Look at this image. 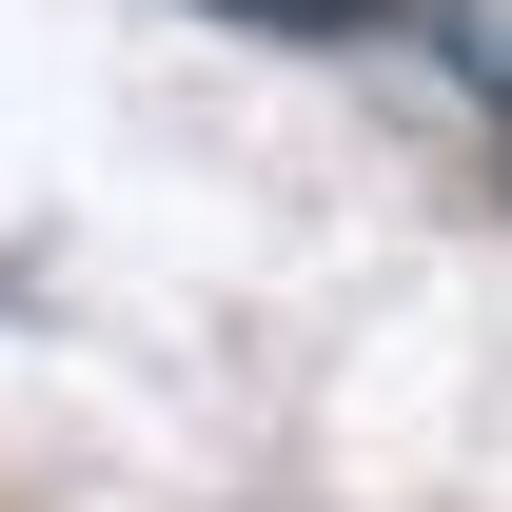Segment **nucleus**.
<instances>
[{
	"label": "nucleus",
	"mask_w": 512,
	"mask_h": 512,
	"mask_svg": "<svg viewBox=\"0 0 512 512\" xmlns=\"http://www.w3.org/2000/svg\"><path fill=\"white\" fill-rule=\"evenodd\" d=\"M493 158H512V99H493Z\"/></svg>",
	"instance_id": "nucleus-2"
},
{
	"label": "nucleus",
	"mask_w": 512,
	"mask_h": 512,
	"mask_svg": "<svg viewBox=\"0 0 512 512\" xmlns=\"http://www.w3.org/2000/svg\"><path fill=\"white\" fill-rule=\"evenodd\" d=\"M197 20H256V40H335L355 0H197Z\"/></svg>",
	"instance_id": "nucleus-1"
}]
</instances>
